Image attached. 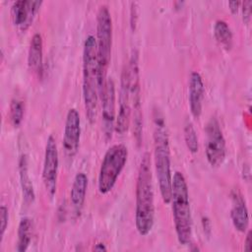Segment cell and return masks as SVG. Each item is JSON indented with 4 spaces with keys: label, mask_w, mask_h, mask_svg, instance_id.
I'll return each instance as SVG.
<instances>
[{
    "label": "cell",
    "mask_w": 252,
    "mask_h": 252,
    "mask_svg": "<svg viewBox=\"0 0 252 252\" xmlns=\"http://www.w3.org/2000/svg\"><path fill=\"white\" fill-rule=\"evenodd\" d=\"M184 141L188 151L192 154H196L199 151V142L197 132L191 121H187L184 125Z\"/></svg>",
    "instance_id": "44dd1931"
},
{
    "label": "cell",
    "mask_w": 252,
    "mask_h": 252,
    "mask_svg": "<svg viewBox=\"0 0 252 252\" xmlns=\"http://www.w3.org/2000/svg\"><path fill=\"white\" fill-rule=\"evenodd\" d=\"M88 189V177L84 172H78L72 184L70 191V200L77 213L81 211L86 200V194Z\"/></svg>",
    "instance_id": "ac0fdd59"
},
{
    "label": "cell",
    "mask_w": 252,
    "mask_h": 252,
    "mask_svg": "<svg viewBox=\"0 0 252 252\" xmlns=\"http://www.w3.org/2000/svg\"><path fill=\"white\" fill-rule=\"evenodd\" d=\"M96 60L99 94H102L106 82V74L111 58L112 19L108 7L101 5L96 16Z\"/></svg>",
    "instance_id": "5b68a950"
},
{
    "label": "cell",
    "mask_w": 252,
    "mask_h": 252,
    "mask_svg": "<svg viewBox=\"0 0 252 252\" xmlns=\"http://www.w3.org/2000/svg\"><path fill=\"white\" fill-rule=\"evenodd\" d=\"M81 139V118L76 108H70L66 115L64 134H63V149L65 156L68 158H73L79 150Z\"/></svg>",
    "instance_id": "7c38bea8"
},
{
    "label": "cell",
    "mask_w": 252,
    "mask_h": 252,
    "mask_svg": "<svg viewBox=\"0 0 252 252\" xmlns=\"http://www.w3.org/2000/svg\"><path fill=\"white\" fill-rule=\"evenodd\" d=\"M19 177H20V184L22 188V194L24 201L27 204H32L34 201L35 194L32 179L29 173V158L27 154H22L19 158Z\"/></svg>",
    "instance_id": "e0dca14e"
},
{
    "label": "cell",
    "mask_w": 252,
    "mask_h": 252,
    "mask_svg": "<svg viewBox=\"0 0 252 252\" xmlns=\"http://www.w3.org/2000/svg\"><path fill=\"white\" fill-rule=\"evenodd\" d=\"M170 203L178 242L182 245L189 244L192 238V216L188 186L180 171H175L172 176Z\"/></svg>",
    "instance_id": "277c9868"
},
{
    "label": "cell",
    "mask_w": 252,
    "mask_h": 252,
    "mask_svg": "<svg viewBox=\"0 0 252 252\" xmlns=\"http://www.w3.org/2000/svg\"><path fill=\"white\" fill-rule=\"evenodd\" d=\"M101 97L102 131L107 140L111 139L115 129V85L112 78L106 80Z\"/></svg>",
    "instance_id": "8fae6325"
},
{
    "label": "cell",
    "mask_w": 252,
    "mask_h": 252,
    "mask_svg": "<svg viewBox=\"0 0 252 252\" xmlns=\"http://www.w3.org/2000/svg\"><path fill=\"white\" fill-rule=\"evenodd\" d=\"M28 65L32 72L41 77L43 72V41L38 32L32 36L28 52Z\"/></svg>",
    "instance_id": "2e32d148"
},
{
    "label": "cell",
    "mask_w": 252,
    "mask_h": 252,
    "mask_svg": "<svg viewBox=\"0 0 252 252\" xmlns=\"http://www.w3.org/2000/svg\"><path fill=\"white\" fill-rule=\"evenodd\" d=\"M137 23V3L132 2L131 3V27L132 30H135Z\"/></svg>",
    "instance_id": "d4e9b609"
},
{
    "label": "cell",
    "mask_w": 252,
    "mask_h": 252,
    "mask_svg": "<svg viewBox=\"0 0 252 252\" xmlns=\"http://www.w3.org/2000/svg\"><path fill=\"white\" fill-rule=\"evenodd\" d=\"M8 219H9V214H8V209L2 205L0 208V236H1V241L3 240L6 228L8 226Z\"/></svg>",
    "instance_id": "603a6c76"
},
{
    "label": "cell",
    "mask_w": 252,
    "mask_h": 252,
    "mask_svg": "<svg viewBox=\"0 0 252 252\" xmlns=\"http://www.w3.org/2000/svg\"><path fill=\"white\" fill-rule=\"evenodd\" d=\"M128 158V149L124 144L111 146L104 154L97 178V188L100 194L110 192Z\"/></svg>",
    "instance_id": "8992f818"
},
{
    "label": "cell",
    "mask_w": 252,
    "mask_h": 252,
    "mask_svg": "<svg viewBox=\"0 0 252 252\" xmlns=\"http://www.w3.org/2000/svg\"><path fill=\"white\" fill-rule=\"evenodd\" d=\"M59 167V155L56 141L52 135L48 136L45 145L43 166H42V181L46 193L52 198L56 193L57 178Z\"/></svg>",
    "instance_id": "9c48e42d"
},
{
    "label": "cell",
    "mask_w": 252,
    "mask_h": 252,
    "mask_svg": "<svg viewBox=\"0 0 252 252\" xmlns=\"http://www.w3.org/2000/svg\"><path fill=\"white\" fill-rule=\"evenodd\" d=\"M206 158L208 162L218 167L221 165L226 156V145L220 125L216 117H211L206 125Z\"/></svg>",
    "instance_id": "ba28073f"
},
{
    "label": "cell",
    "mask_w": 252,
    "mask_h": 252,
    "mask_svg": "<svg viewBox=\"0 0 252 252\" xmlns=\"http://www.w3.org/2000/svg\"><path fill=\"white\" fill-rule=\"evenodd\" d=\"M155 223V203L151 158L148 153L141 159L136 182L135 224L140 235H148Z\"/></svg>",
    "instance_id": "6da1fadb"
},
{
    "label": "cell",
    "mask_w": 252,
    "mask_h": 252,
    "mask_svg": "<svg viewBox=\"0 0 252 252\" xmlns=\"http://www.w3.org/2000/svg\"><path fill=\"white\" fill-rule=\"evenodd\" d=\"M203 98V79L198 72H192L189 79V107L194 118H199L202 113Z\"/></svg>",
    "instance_id": "9a60e30c"
},
{
    "label": "cell",
    "mask_w": 252,
    "mask_h": 252,
    "mask_svg": "<svg viewBox=\"0 0 252 252\" xmlns=\"http://www.w3.org/2000/svg\"><path fill=\"white\" fill-rule=\"evenodd\" d=\"M244 250L251 251L252 250V241H251V231L249 230L246 234V238L244 241Z\"/></svg>",
    "instance_id": "484cf974"
},
{
    "label": "cell",
    "mask_w": 252,
    "mask_h": 252,
    "mask_svg": "<svg viewBox=\"0 0 252 252\" xmlns=\"http://www.w3.org/2000/svg\"><path fill=\"white\" fill-rule=\"evenodd\" d=\"M214 35L217 41L224 47L226 50H229L232 46V32L226 22L222 20H218L214 26Z\"/></svg>",
    "instance_id": "ffe728a7"
},
{
    "label": "cell",
    "mask_w": 252,
    "mask_h": 252,
    "mask_svg": "<svg viewBox=\"0 0 252 252\" xmlns=\"http://www.w3.org/2000/svg\"><path fill=\"white\" fill-rule=\"evenodd\" d=\"M94 251H106L107 248L105 247V245L103 243H97L94 246L93 248Z\"/></svg>",
    "instance_id": "83f0119b"
},
{
    "label": "cell",
    "mask_w": 252,
    "mask_h": 252,
    "mask_svg": "<svg viewBox=\"0 0 252 252\" xmlns=\"http://www.w3.org/2000/svg\"><path fill=\"white\" fill-rule=\"evenodd\" d=\"M154 162L161 199L169 204L172 185L169 138L163 116L158 110L154 115Z\"/></svg>",
    "instance_id": "7a4b0ae2"
},
{
    "label": "cell",
    "mask_w": 252,
    "mask_h": 252,
    "mask_svg": "<svg viewBox=\"0 0 252 252\" xmlns=\"http://www.w3.org/2000/svg\"><path fill=\"white\" fill-rule=\"evenodd\" d=\"M230 196L232 203L230 210L232 224L239 232H245L249 224V214L245 200L240 191L237 189H233Z\"/></svg>",
    "instance_id": "5bb4252c"
},
{
    "label": "cell",
    "mask_w": 252,
    "mask_h": 252,
    "mask_svg": "<svg viewBox=\"0 0 252 252\" xmlns=\"http://www.w3.org/2000/svg\"><path fill=\"white\" fill-rule=\"evenodd\" d=\"M241 3L239 1H232V2H229L228 3V6H229V10L231 11L232 14H236L238 12V9H239V5Z\"/></svg>",
    "instance_id": "4316f807"
},
{
    "label": "cell",
    "mask_w": 252,
    "mask_h": 252,
    "mask_svg": "<svg viewBox=\"0 0 252 252\" xmlns=\"http://www.w3.org/2000/svg\"><path fill=\"white\" fill-rule=\"evenodd\" d=\"M25 103L19 98H13L10 103L9 116L11 123L14 127H19L24 119Z\"/></svg>",
    "instance_id": "7402d4cb"
},
{
    "label": "cell",
    "mask_w": 252,
    "mask_h": 252,
    "mask_svg": "<svg viewBox=\"0 0 252 252\" xmlns=\"http://www.w3.org/2000/svg\"><path fill=\"white\" fill-rule=\"evenodd\" d=\"M119 108L115 121L114 131L120 135L125 134L131 121V97H130V80L127 65L124 66L121 73L119 90Z\"/></svg>",
    "instance_id": "30bf717a"
},
{
    "label": "cell",
    "mask_w": 252,
    "mask_h": 252,
    "mask_svg": "<svg viewBox=\"0 0 252 252\" xmlns=\"http://www.w3.org/2000/svg\"><path fill=\"white\" fill-rule=\"evenodd\" d=\"M130 80V97H131V115L133 121L134 137L138 145L142 142L143 133V112H142V97H141V83H140V68L138 52L133 50L130 60L127 64Z\"/></svg>",
    "instance_id": "52a82bcc"
},
{
    "label": "cell",
    "mask_w": 252,
    "mask_h": 252,
    "mask_svg": "<svg viewBox=\"0 0 252 252\" xmlns=\"http://www.w3.org/2000/svg\"><path fill=\"white\" fill-rule=\"evenodd\" d=\"M32 235V221L29 218L21 219L18 226V240L16 250L25 252L28 250Z\"/></svg>",
    "instance_id": "d6986e66"
},
{
    "label": "cell",
    "mask_w": 252,
    "mask_h": 252,
    "mask_svg": "<svg viewBox=\"0 0 252 252\" xmlns=\"http://www.w3.org/2000/svg\"><path fill=\"white\" fill-rule=\"evenodd\" d=\"M251 1H244L242 2V18L245 23H248L250 21V16H251Z\"/></svg>",
    "instance_id": "cb8c5ba5"
},
{
    "label": "cell",
    "mask_w": 252,
    "mask_h": 252,
    "mask_svg": "<svg viewBox=\"0 0 252 252\" xmlns=\"http://www.w3.org/2000/svg\"><path fill=\"white\" fill-rule=\"evenodd\" d=\"M41 4L42 1L32 0H19L14 2L11 7V18L13 24L20 31H27L32 24Z\"/></svg>",
    "instance_id": "4fadbf2b"
},
{
    "label": "cell",
    "mask_w": 252,
    "mask_h": 252,
    "mask_svg": "<svg viewBox=\"0 0 252 252\" xmlns=\"http://www.w3.org/2000/svg\"><path fill=\"white\" fill-rule=\"evenodd\" d=\"M96 43L93 35H88L83 49V98L86 116L91 124L95 122L98 100Z\"/></svg>",
    "instance_id": "3957f363"
}]
</instances>
